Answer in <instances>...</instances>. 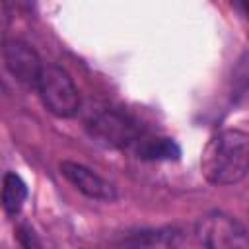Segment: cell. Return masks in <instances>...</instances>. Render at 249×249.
Segmentation results:
<instances>
[{
    "label": "cell",
    "mask_w": 249,
    "mask_h": 249,
    "mask_svg": "<svg viewBox=\"0 0 249 249\" xmlns=\"http://www.w3.org/2000/svg\"><path fill=\"white\" fill-rule=\"evenodd\" d=\"M200 169L212 185H233L249 171V136L235 128L216 132L204 146Z\"/></svg>",
    "instance_id": "obj_1"
},
{
    "label": "cell",
    "mask_w": 249,
    "mask_h": 249,
    "mask_svg": "<svg viewBox=\"0 0 249 249\" xmlns=\"http://www.w3.org/2000/svg\"><path fill=\"white\" fill-rule=\"evenodd\" d=\"M37 91L45 107L56 117H72L80 109V95L70 74L54 64H47L41 72Z\"/></svg>",
    "instance_id": "obj_2"
},
{
    "label": "cell",
    "mask_w": 249,
    "mask_h": 249,
    "mask_svg": "<svg viewBox=\"0 0 249 249\" xmlns=\"http://www.w3.org/2000/svg\"><path fill=\"white\" fill-rule=\"evenodd\" d=\"M196 235L204 249H249V233L233 216L214 210L196 222Z\"/></svg>",
    "instance_id": "obj_3"
},
{
    "label": "cell",
    "mask_w": 249,
    "mask_h": 249,
    "mask_svg": "<svg viewBox=\"0 0 249 249\" xmlns=\"http://www.w3.org/2000/svg\"><path fill=\"white\" fill-rule=\"evenodd\" d=\"M89 132L95 142L107 148H134L146 134L138 123L121 111H103L89 123Z\"/></svg>",
    "instance_id": "obj_4"
},
{
    "label": "cell",
    "mask_w": 249,
    "mask_h": 249,
    "mask_svg": "<svg viewBox=\"0 0 249 249\" xmlns=\"http://www.w3.org/2000/svg\"><path fill=\"white\" fill-rule=\"evenodd\" d=\"M4 64L8 68V72L25 88H35L39 84L41 72H43V64L41 58L37 54V51L19 41V39H10L4 43Z\"/></svg>",
    "instance_id": "obj_5"
},
{
    "label": "cell",
    "mask_w": 249,
    "mask_h": 249,
    "mask_svg": "<svg viewBox=\"0 0 249 249\" xmlns=\"http://www.w3.org/2000/svg\"><path fill=\"white\" fill-rule=\"evenodd\" d=\"M60 173L86 196L97 198V200H113L115 198V187L105 181L101 175L91 171L89 167L76 163V161H62L60 163Z\"/></svg>",
    "instance_id": "obj_6"
},
{
    "label": "cell",
    "mask_w": 249,
    "mask_h": 249,
    "mask_svg": "<svg viewBox=\"0 0 249 249\" xmlns=\"http://www.w3.org/2000/svg\"><path fill=\"white\" fill-rule=\"evenodd\" d=\"M134 152L138 158L142 160H150V161H160V160H179L181 156V148L177 146V142L173 138H167V136H150V134H144L136 146H134Z\"/></svg>",
    "instance_id": "obj_7"
},
{
    "label": "cell",
    "mask_w": 249,
    "mask_h": 249,
    "mask_svg": "<svg viewBox=\"0 0 249 249\" xmlns=\"http://www.w3.org/2000/svg\"><path fill=\"white\" fill-rule=\"evenodd\" d=\"M27 198V187L16 173H6L2 183V206L10 216H16Z\"/></svg>",
    "instance_id": "obj_8"
},
{
    "label": "cell",
    "mask_w": 249,
    "mask_h": 249,
    "mask_svg": "<svg viewBox=\"0 0 249 249\" xmlns=\"http://www.w3.org/2000/svg\"><path fill=\"white\" fill-rule=\"evenodd\" d=\"M18 237H19V243L23 249H41L39 245V239L35 235V231L29 228V226H21L18 230Z\"/></svg>",
    "instance_id": "obj_9"
},
{
    "label": "cell",
    "mask_w": 249,
    "mask_h": 249,
    "mask_svg": "<svg viewBox=\"0 0 249 249\" xmlns=\"http://www.w3.org/2000/svg\"><path fill=\"white\" fill-rule=\"evenodd\" d=\"M237 6V10L245 16V18H249V0H245V2H239V4H235Z\"/></svg>",
    "instance_id": "obj_10"
}]
</instances>
